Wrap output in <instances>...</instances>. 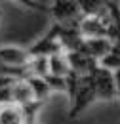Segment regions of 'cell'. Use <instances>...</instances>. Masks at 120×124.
I'll use <instances>...</instances> for the list:
<instances>
[{
    "instance_id": "cell-4",
    "label": "cell",
    "mask_w": 120,
    "mask_h": 124,
    "mask_svg": "<svg viewBox=\"0 0 120 124\" xmlns=\"http://www.w3.org/2000/svg\"><path fill=\"white\" fill-rule=\"evenodd\" d=\"M0 124H29L25 109L15 103L0 105Z\"/></svg>"
},
{
    "instance_id": "cell-2",
    "label": "cell",
    "mask_w": 120,
    "mask_h": 124,
    "mask_svg": "<svg viewBox=\"0 0 120 124\" xmlns=\"http://www.w3.org/2000/svg\"><path fill=\"white\" fill-rule=\"evenodd\" d=\"M91 77L95 82V90H97V99H114L116 97V84H114V73L109 71L105 67L97 65L91 71Z\"/></svg>"
},
{
    "instance_id": "cell-5",
    "label": "cell",
    "mask_w": 120,
    "mask_h": 124,
    "mask_svg": "<svg viewBox=\"0 0 120 124\" xmlns=\"http://www.w3.org/2000/svg\"><path fill=\"white\" fill-rule=\"evenodd\" d=\"M48 61H50V75H53V77L67 78L71 73H73L71 63H69V57H67V54H65V52H61V54H55V55L48 57Z\"/></svg>"
},
{
    "instance_id": "cell-1",
    "label": "cell",
    "mask_w": 120,
    "mask_h": 124,
    "mask_svg": "<svg viewBox=\"0 0 120 124\" xmlns=\"http://www.w3.org/2000/svg\"><path fill=\"white\" fill-rule=\"evenodd\" d=\"M50 14L53 17L55 25H75L80 23L82 19V10H80V2H53L50 4Z\"/></svg>"
},
{
    "instance_id": "cell-6",
    "label": "cell",
    "mask_w": 120,
    "mask_h": 124,
    "mask_svg": "<svg viewBox=\"0 0 120 124\" xmlns=\"http://www.w3.org/2000/svg\"><path fill=\"white\" fill-rule=\"evenodd\" d=\"M114 84H116V97H120V69L114 71Z\"/></svg>"
},
{
    "instance_id": "cell-3",
    "label": "cell",
    "mask_w": 120,
    "mask_h": 124,
    "mask_svg": "<svg viewBox=\"0 0 120 124\" xmlns=\"http://www.w3.org/2000/svg\"><path fill=\"white\" fill-rule=\"evenodd\" d=\"M12 101L15 105H19V107H27V105L36 101L34 93H32V88H30L27 78L14 80V84H12Z\"/></svg>"
}]
</instances>
